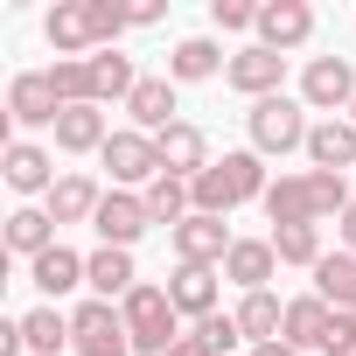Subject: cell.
Masks as SVG:
<instances>
[{
  "instance_id": "52a82bcc",
  "label": "cell",
  "mask_w": 356,
  "mask_h": 356,
  "mask_svg": "<svg viewBox=\"0 0 356 356\" xmlns=\"http://www.w3.org/2000/svg\"><path fill=\"white\" fill-rule=\"evenodd\" d=\"M70 349L77 356H133V335H126V314L112 300H84L70 314Z\"/></svg>"
},
{
  "instance_id": "d6986e66",
  "label": "cell",
  "mask_w": 356,
  "mask_h": 356,
  "mask_svg": "<svg viewBox=\"0 0 356 356\" xmlns=\"http://www.w3.org/2000/svg\"><path fill=\"white\" fill-rule=\"evenodd\" d=\"M84 77H91V105H126L133 98V84H140V70H133V56H119V49H98V56H84Z\"/></svg>"
},
{
  "instance_id": "44dd1931",
  "label": "cell",
  "mask_w": 356,
  "mask_h": 356,
  "mask_svg": "<svg viewBox=\"0 0 356 356\" xmlns=\"http://www.w3.org/2000/svg\"><path fill=\"white\" fill-rule=\"evenodd\" d=\"M280 273V252H273V238H238L231 245V259H224V280H238L245 293H266V280Z\"/></svg>"
},
{
  "instance_id": "836d02e7",
  "label": "cell",
  "mask_w": 356,
  "mask_h": 356,
  "mask_svg": "<svg viewBox=\"0 0 356 356\" xmlns=\"http://www.w3.org/2000/svg\"><path fill=\"white\" fill-rule=\"evenodd\" d=\"M0 356H29V342H22V321H0Z\"/></svg>"
},
{
  "instance_id": "9a60e30c",
  "label": "cell",
  "mask_w": 356,
  "mask_h": 356,
  "mask_svg": "<svg viewBox=\"0 0 356 356\" xmlns=\"http://www.w3.org/2000/svg\"><path fill=\"white\" fill-rule=\"evenodd\" d=\"M154 147H161V175H182V182H196V175L210 168V133H203L196 119H175Z\"/></svg>"
},
{
  "instance_id": "1f68e13d",
  "label": "cell",
  "mask_w": 356,
  "mask_h": 356,
  "mask_svg": "<svg viewBox=\"0 0 356 356\" xmlns=\"http://www.w3.org/2000/svg\"><path fill=\"white\" fill-rule=\"evenodd\" d=\"M210 29L245 35V29H259V8H252V0H210Z\"/></svg>"
},
{
  "instance_id": "8992f818",
  "label": "cell",
  "mask_w": 356,
  "mask_h": 356,
  "mask_svg": "<svg viewBox=\"0 0 356 356\" xmlns=\"http://www.w3.org/2000/svg\"><path fill=\"white\" fill-rule=\"evenodd\" d=\"M98 161L112 168V189H147V182H161V147H154V133H140V126H119Z\"/></svg>"
},
{
  "instance_id": "ac0fdd59",
  "label": "cell",
  "mask_w": 356,
  "mask_h": 356,
  "mask_svg": "<svg viewBox=\"0 0 356 356\" xmlns=\"http://www.w3.org/2000/svg\"><path fill=\"white\" fill-rule=\"evenodd\" d=\"M300 154H307L321 175H349V168H356V126H349V119H321Z\"/></svg>"
},
{
  "instance_id": "3957f363",
  "label": "cell",
  "mask_w": 356,
  "mask_h": 356,
  "mask_svg": "<svg viewBox=\"0 0 356 356\" xmlns=\"http://www.w3.org/2000/svg\"><path fill=\"white\" fill-rule=\"evenodd\" d=\"M196 210L203 217H231V210H245V203H266V154H252V147H238V154H224V161H210L203 175H196Z\"/></svg>"
},
{
  "instance_id": "f35d334b",
  "label": "cell",
  "mask_w": 356,
  "mask_h": 356,
  "mask_svg": "<svg viewBox=\"0 0 356 356\" xmlns=\"http://www.w3.org/2000/svg\"><path fill=\"white\" fill-rule=\"evenodd\" d=\"M349 126H356V105H349Z\"/></svg>"
},
{
  "instance_id": "ba28073f",
  "label": "cell",
  "mask_w": 356,
  "mask_h": 356,
  "mask_svg": "<svg viewBox=\"0 0 356 356\" xmlns=\"http://www.w3.org/2000/svg\"><path fill=\"white\" fill-rule=\"evenodd\" d=\"M300 105L307 112H349L356 105V70H349V56H307V70H300Z\"/></svg>"
},
{
  "instance_id": "7402d4cb",
  "label": "cell",
  "mask_w": 356,
  "mask_h": 356,
  "mask_svg": "<svg viewBox=\"0 0 356 356\" xmlns=\"http://www.w3.org/2000/svg\"><path fill=\"white\" fill-rule=\"evenodd\" d=\"M105 140H112V126L98 105H70L56 119V154H105Z\"/></svg>"
},
{
  "instance_id": "277c9868",
  "label": "cell",
  "mask_w": 356,
  "mask_h": 356,
  "mask_svg": "<svg viewBox=\"0 0 356 356\" xmlns=\"http://www.w3.org/2000/svg\"><path fill=\"white\" fill-rule=\"evenodd\" d=\"M119 314H126V335H133L140 356H168L175 342H182V314H175L168 286H154V280H140V286L119 300Z\"/></svg>"
},
{
  "instance_id": "4dcf8cb0",
  "label": "cell",
  "mask_w": 356,
  "mask_h": 356,
  "mask_svg": "<svg viewBox=\"0 0 356 356\" xmlns=\"http://www.w3.org/2000/svg\"><path fill=\"white\" fill-rule=\"evenodd\" d=\"M273 252H280V266H321L328 252H321V224H293V231H273Z\"/></svg>"
},
{
  "instance_id": "484cf974",
  "label": "cell",
  "mask_w": 356,
  "mask_h": 356,
  "mask_svg": "<svg viewBox=\"0 0 356 356\" xmlns=\"http://www.w3.org/2000/svg\"><path fill=\"white\" fill-rule=\"evenodd\" d=\"M238 328H245V342L259 349V342H280L286 335V300L266 286V293H245L238 300Z\"/></svg>"
},
{
  "instance_id": "7c38bea8",
  "label": "cell",
  "mask_w": 356,
  "mask_h": 356,
  "mask_svg": "<svg viewBox=\"0 0 356 356\" xmlns=\"http://www.w3.org/2000/svg\"><path fill=\"white\" fill-rule=\"evenodd\" d=\"M70 105L56 98V84H49V70H22L15 84H8V119L29 133V126H49L56 133V119H63Z\"/></svg>"
},
{
  "instance_id": "d4e9b609",
  "label": "cell",
  "mask_w": 356,
  "mask_h": 356,
  "mask_svg": "<svg viewBox=\"0 0 356 356\" xmlns=\"http://www.w3.org/2000/svg\"><path fill=\"white\" fill-rule=\"evenodd\" d=\"M98 203H105V189L91 182V175H63V182L49 189V217H56V231H63V224H91Z\"/></svg>"
},
{
  "instance_id": "2e32d148",
  "label": "cell",
  "mask_w": 356,
  "mask_h": 356,
  "mask_svg": "<svg viewBox=\"0 0 356 356\" xmlns=\"http://www.w3.org/2000/svg\"><path fill=\"white\" fill-rule=\"evenodd\" d=\"M217 266H175V280H168V300H175V314L182 321H210L217 314Z\"/></svg>"
},
{
  "instance_id": "d590c367",
  "label": "cell",
  "mask_w": 356,
  "mask_h": 356,
  "mask_svg": "<svg viewBox=\"0 0 356 356\" xmlns=\"http://www.w3.org/2000/svg\"><path fill=\"white\" fill-rule=\"evenodd\" d=\"M168 356H217V349H210V342H203V335H182V342H175V349H168Z\"/></svg>"
},
{
  "instance_id": "83f0119b",
  "label": "cell",
  "mask_w": 356,
  "mask_h": 356,
  "mask_svg": "<svg viewBox=\"0 0 356 356\" xmlns=\"http://www.w3.org/2000/svg\"><path fill=\"white\" fill-rule=\"evenodd\" d=\"M328 321H335V307H328L321 293H300V300H286V335H280V342H293V349H321Z\"/></svg>"
},
{
  "instance_id": "74e56055",
  "label": "cell",
  "mask_w": 356,
  "mask_h": 356,
  "mask_svg": "<svg viewBox=\"0 0 356 356\" xmlns=\"http://www.w3.org/2000/svg\"><path fill=\"white\" fill-rule=\"evenodd\" d=\"M252 356H300V349H293V342H259Z\"/></svg>"
},
{
  "instance_id": "8d00e7d4",
  "label": "cell",
  "mask_w": 356,
  "mask_h": 356,
  "mask_svg": "<svg viewBox=\"0 0 356 356\" xmlns=\"http://www.w3.org/2000/svg\"><path fill=\"white\" fill-rule=\"evenodd\" d=\"M335 231H342V252H356V203H349V210L335 217Z\"/></svg>"
},
{
  "instance_id": "5b68a950",
  "label": "cell",
  "mask_w": 356,
  "mask_h": 356,
  "mask_svg": "<svg viewBox=\"0 0 356 356\" xmlns=\"http://www.w3.org/2000/svg\"><path fill=\"white\" fill-rule=\"evenodd\" d=\"M245 126H252V154H293V147H307V105L300 98H259L252 112H245Z\"/></svg>"
},
{
  "instance_id": "f1b7e54d",
  "label": "cell",
  "mask_w": 356,
  "mask_h": 356,
  "mask_svg": "<svg viewBox=\"0 0 356 356\" xmlns=\"http://www.w3.org/2000/svg\"><path fill=\"white\" fill-rule=\"evenodd\" d=\"M140 196H147V217H154V224H168V231L182 224V217H196V189L182 182V175H161V182H147Z\"/></svg>"
},
{
  "instance_id": "4316f807",
  "label": "cell",
  "mask_w": 356,
  "mask_h": 356,
  "mask_svg": "<svg viewBox=\"0 0 356 356\" xmlns=\"http://www.w3.org/2000/svg\"><path fill=\"white\" fill-rule=\"evenodd\" d=\"M49 245H63L49 210H15V217H8V252H15V259H29V266H35Z\"/></svg>"
},
{
  "instance_id": "5bb4252c",
  "label": "cell",
  "mask_w": 356,
  "mask_h": 356,
  "mask_svg": "<svg viewBox=\"0 0 356 356\" xmlns=\"http://www.w3.org/2000/svg\"><path fill=\"white\" fill-rule=\"evenodd\" d=\"M259 42L266 49H307L314 42V8L307 0H259Z\"/></svg>"
},
{
  "instance_id": "f546056e",
  "label": "cell",
  "mask_w": 356,
  "mask_h": 356,
  "mask_svg": "<svg viewBox=\"0 0 356 356\" xmlns=\"http://www.w3.org/2000/svg\"><path fill=\"white\" fill-rule=\"evenodd\" d=\"M22 342H29V356H56V349L70 342V314L49 307V300L29 307V314H22Z\"/></svg>"
},
{
  "instance_id": "8fae6325",
  "label": "cell",
  "mask_w": 356,
  "mask_h": 356,
  "mask_svg": "<svg viewBox=\"0 0 356 356\" xmlns=\"http://www.w3.org/2000/svg\"><path fill=\"white\" fill-rule=\"evenodd\" d=\"M231 245H238V238H231L224 217H203V210H196V217L175 224V266H217V273H224Z\"/></svg>"
},
{
  "instance_id": "ffe728a7",
  "label": "cell",
  "mask_w": 356,
  "mask_h": 356,
  "mask_svg": "<svg viewBox=\"0 0 356 356\" xmlns=\"http://www.w3.org/2000/svg\"><path fill=\"white\" fill-rule=\"evenodd\" d=\"M126 112H133V126H140V133H154V140H161V133L175 126V77H140V84H133V98H126Z\"/></svg>"
},
{
  "instance_id": "cb8c5ba5",
  "label": "cell",
  "mask_w": 356,
  "mask_h": 356,
  "mask_svg": "<svg viewBox=\"0 0 356 356\" xmlns=\"http://www.w3.org/2000/svg\"><path fill=\"white\" fill-rule=\"evenodd\" d=\"M217 70H231V56H224L210 35H189V42H175V56H168V77H175V84H210Z\"/></svg>"
},
{
  "instance_id": "7a4b0ae2",
  "label": "cell",
  "mask_w": 356,
  "mask_h": 356,
  "mask_svg": "<svg viewBox=\"0 0 356 356\" xmlns=\"http://www.w3.org/2000/svg\"><path fill=\"white\" fill-rule=\"evenodd\" d=\"M342 210H349V175H321V168H307V175H280V182L266 189V217H273V231L328 224V217H342Z\"/></svg>"
},
{
  "instance_id": "e0dca14e",
  "label": "cell",
  "mask_w": 356,
  "mask_h": 356,
  "mask_svg": "<svg viewBox=\"0 0 356 356\" xmlns=\"http://www.w3.org/2000/svg\"><path fill=\"white\" fill-rule=\"evenodd\" d=\"M84 286H91L98 300H126V293L140 286V273H133V252H119V245H98V252L84 259Z\"/></svg>"
},
{
  "instance_id": "4fadbf2b",
  "label": "cell",
  "mask_w": 356,
  "mask_h": 356,
  "mask_svg": "<svg viewBox=\"0 0 356 356\" xmlns=\"http://www.w3.org/2000/svg\"><path fill=\"white\" fill-rule=\"evenodd\" d=\"M0 175H8L15 196H49L63 175H56V154L35 147V140H8V154H0Z\"/></svg>"
},
{
  "instance_id": "6da1fadb",
  "label": "cell",
  "mask_w": 356,
  "mask_h": 356,
  "mask_svg": "<svg viewBox=\"0 0 356 356\" xmlns=\"http://www.w3.org/2000/svg\"><path fill=\"white\" fill-rule=\"evenodd\" d=\"M126 29H133V8H112V0H56V8L42 15V35H49L56 63H77V56L119 49Z\"/></svg>"
},
{
  "instance_id": "e575fe53",
  "label": "cell",
  "mask_w": 356,
  "mask_h": 356,
  "mask_svg": "<svg viewBox=\"0 0 356 356\" xmlns=\"http://www.w3.org/2000/svg\"><path fill=\"white\" fill-rule=\"evenodd\" d=\"M168 22V8H161V0H147V8H133V29H161Z\"/></svg>"
},
{
  "instance_id": "603a6c76",
  "label": "cell",
  "mask_w": 356,
  "mask_h": 356,
  "mask_svg": "<svg viewBox=\"0 0 356 356\" xmlns=\"http://www.w3.org/2000/svg\"><path fill=\"white\" fill-rule=\"evenodd\" d=\"M29 280H35V286H42V300L56 307L63 293H77V286H84V259H77L70 245H49V252L29 266Z\"/></svg>"
},
{
  "instance_id": "d6a6232c",
  "label": "cell",
  "mask_w": 356,
  "mask_h": 356,
  "mask_svg": "<svg viewBox=\"0 0 356 356\" xmlns=\"http://www.w3.org/2000/svg\"><path fill=\"white\" fill-rule=\"evenodd\" d=\"M189 335H203V342H210L217 356H231V349L245 342V328H238V314H210V321H196Z\"/></svg>"
},
{
  "instance_id": "30bf717a",
  "label": "cell",
  "mask_w": 356,
  "mask_h": 356,
  "mask_svg": "<svg viewBox=\"0 0 356 356\" xmlns=\"http://www.w3.org/2000/svg\"><path fill=\"white\" fill-rule=\"evenodd\" d=\"M147 196L140 189H105V203H98V217H91V231H98V245H119V252H133L140 238H147Z\"/></svg>"
},
{
  "instance_id": "9c48e42d",
  "label": "cell",
  "mask_w": 356,
  "mask_h": 356,
  "mask_svg": "<svg viewBox=\"0 0 356 356\" xmlns=\"http://www.w3.org/2000/svg\"><path fill=\"white\" fill-rule=\"evenodd\" d=\"M224 84H231V91H245L252 105H259V98H280V84H286V56H280V49H266V42H245V49H231Z\"/></svg>"
}]
</instances>
